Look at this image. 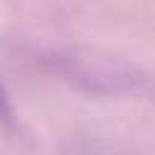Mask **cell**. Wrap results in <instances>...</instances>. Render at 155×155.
<instances>
[{"mask_svg":"<svg viewBox=\"0 0 155 155\" xmlns=\"http://www.w3.org/2000/svg\"><path fill=\"white\" fill-rule=\"evenodd\" d=\"M10 119H12V104H10L5 87L0 85V121H10Z\"/></svg>","mask_w":155,"mask_h":155,"instance_id":"6da1fadb","label":"cell"}]
</instances>
